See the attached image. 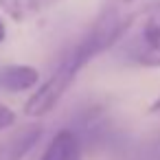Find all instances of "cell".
<instances>
[{"label":"cell","mask_w":160,"mask_h":160,"mask_svg":"<svg viewBox=\"0 0 160 160\" xmlns=\"http://www.w3.org/2000/svg\"><path fill=\"white\" fill-rule=\"evenodd\" d=\"M40 83L38 68L29 64H11L0 68V88L7 92H27Z\"/></svg>","instance_id":"obj_6"},{"label":"cell","mask_w":160,"mask_h":160,"mask_svg":"<svg viewBox=\"0 0 160 160\" xmlns=\"http://www.w3.org/2000/svg\"><path fill=\"white\" fill-rule=\"evenodd\" d=\"M7 40V27H5V22L0 20V44H2Z\"/></svg>","instance_id":"obj_11"},{"label":"cell","mask_w":160,"mask_h":160,"mask_svg":"<svg viewBox=\"0 0 160 160\" xmlns=\"http://www.w3.org/2000/svg\"><path fill=\"white\" fill-rule=\"evenodd\" d=\"M90 64V57L81 51V46L77 44L68 55L62 57V62L57 64V68L48 75V79L27 99L24 103V114L31 118H40L44 114H48L66 94V90L75 83L77 75Z\"/></svg>","instance_id":"obj_2"},{"label":"cell","mask_w":160,"mask_h":160,"mask_svg":"<svg viewBox=\"0 0 160 160\" xmlns=\"http://www.w3.org/2000/svg\"><path fill=\"white\" fill-rule=\"evenodd\" d=\"M16 121H18V114H16L9 105L0 103V132H7L9 127H13Z\"/></svg>","instance_id":"obj_8"},{"label":"cell","mask_w":160,"mask_h":160,"mask_svg":"<svg viewBox=\"0 0 160 160\" xmlns=\"http://www.w3.org/2000/svg\"><path fill=\"white\" fill-rule=\"evenodd\" d=\"M138 22V31L125 46V59L142 68H160V0Z\"/></svg>","instance_id":"obj_3"},{"label":"cell","mask_w":160,"mask_h":160,"mask_svg":"<svg viewBox=\"0 0 160 160\" xmlns=\"http://www.w3.org/2000/svg\"><path fill=\"white\" fill-rule=\"evenodd\" d=\"M44 129L40 125H29L16 134H11L7 140H0V160H22L27 158L35 145L42 140Z\"/></svg>","instance_id":"obj_4"},{"label":"cell","mask_w":160,"mask_h":160,"mask_svg":"<svg viewBox=\"0 0 160 160\" xmlns=\"http://www.w3.org/2000/svg\"><path fill=\"white\" fill-rule=\"evenodd\" d=\"M81 149L83 145L77 134L70 127H64L51 138L40 160H81Z\"/></svg>","instance_id":"obj_5"},{"label":"cell","mask_w":160,"mask_h":160,"mask_svg":"<svg viewBox=\"0 0 160 160\" xmlns=\"http://www.w3.org/2000/svg\"><path fill=\"white\" fill-rule=\"evenodd\" d=\"M0 9H2L5 16H9L13 22H24L29 18L24 0H0Z\"/></svg>","instance_id":"obj_7"},{"label":"cell","mask_w":160,"mask_h":160,"mask_svg":"<svg viewBox=\"0 0 160 160\" xmlns=\"http://www.w3.org/2000/svg\"><path fill=\"white\" fill-rule=\"evenodd\" d=\"M57 2H59V0H24L29 16H31V13H40V11H46V9H51L53 5H57Z\"/></svg>","instance_id":"obj_9"},{"label":"cell","mask_w":160,"mask_h":160,"mask_svg":"<svg viewBox=\"0 0 160 160\" xmlns=\"http://www.w3.org/2000/svg\"><path fill=\"white\" fill-rule=\"evenodd\" d=\"M158 2V0H105V5L101 7L92 29L88 35L79 42L81 51L90 57H99L114 44H118L127 31Z\"/></svg>","instance_id":"obj_1"},{"label":"cell","mask_w":160,"mask_h":160,"mask_svg":"<svg viewBox=\"0 0 160 160\" xmlns=\"http://www.w3.org/2000/svg\"><path fill=\"white\" fill-rule=\"evenodd\" d=\"M147 114H151V116H160V97H156V99L151 101V105L147 108Z\"/></svg>","instance_id":"obj_10"}]
</instances>
